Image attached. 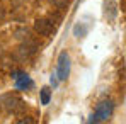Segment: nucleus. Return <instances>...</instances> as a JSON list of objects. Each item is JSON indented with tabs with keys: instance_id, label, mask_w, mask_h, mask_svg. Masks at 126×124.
Segmentation results:
<instances>
[{
	"instance_id": "nucleus-1",
	"label": "nucleus",
	"mask_w": 126,
	"mask_h": 124,
	"mask_svg": "<svg viewBox=\"0 0 126 124\" xmlns=\"http://www.w3.org/2000/svg\"><path fill=\"white\" fill-rule=\"evenodd\" d=\"M112 112H114L112 100H102V102H99L95 105V110L89 117V123H104L112 116Z\"/></svg>"
},
{
	"instance_id": "nucleus-2",
	"label": "nucleus",
	"mask_w": 126,
	"mask_h": 124,
	"mask_svg": "<svg viewBox=\"0 0 126 124\" xmlns=\"http://www.w3.org/2000/svg\"><path fill=\"white\" fill-rule=\"evenodd\" d=\"M0 105H2L5 110H9V112H21L22 109H24L22 100L16 94H12V92L0 95Z\"/></svg>"
},
{
	"instance_id": "nucleus-3",
	"label": "nucleus",
	"mask_w": 126,
	"mask_h": 124,
	"mask_svg": "<svg viewBox=\"0 0 126 124\" xmlns=\"http://www.w3.org/2000/svg\"><path fill=\"white\" fill-rule=\"evenodd\" d=\"M68 75H70V56L66 51H62L58 56V65H56V77L60 82H65L68 80Z\"/></svg>"
},
{
	"instance_id": "nucleus-4",
	"label": "nucleus",
	"mask_w": 126,
	"mask_h": 124,
	"mask_svg": "<svg viewBox=\"0 0 126 124\" xmlns=\"http://www.w3.org/2000/svg\"><path fill=\"white\" fill-rule=\"evenodd\" d=\"M34 31L39 36H49L55 32V26L49 19H36L34 21Z\"/></svg>"
},
{
	"instance_id": "nucleus-5",
	"label": "nucleus",
	"mask_w": 126,
	"mask_h": 124,
	"mask_svg": "<svg viewBox=\"0 0 126 124\" xmlns=\"http://www.w3.org/2000/svg\"><path fill=\"white\" fill-rule=\"evenodd\" d=\"M14 80H16V88L17 90H27V88H32V80L24 73V71H16L14 73Z\"/></svg>"
},
{
	"instance_id": "nucleus-6",
	"label": "nucleus",
	"mask_w": 126,
	"mask_h": 124,
	"mask_svg": "<svg viewBox=\"0 0 126 124\" xmlns=\"http://www.w3.org/2000/svg\"><path fill=\"white\" fill-rule=\"evenodd\" d=\"M34 53H36V42L31 41L29 38L17 48V56H19V58H29V56H32Z\"/></svg>"
},
{
	"instance_id": "nucleus-7",
	"label": "nucleus",
	"mask_w": 126,
	"mask_h": 124,
	"mask_svg": "<svg viewBox=\"0 0 126 124\" xmlns=\"http://www.w3.org/2000/svg\"><path fill=\"white\" fill-rule=\"evenodd\" d=\"M104 15L107 21H114L118 15V5L114 0H104Z\"/></svg>"
},
{
	"instance_id": "nucleus-8",
	"label": "nucleus",
	"mask_w": 126,
	"mask_h": 124,
	"mask_svg": "<svg viewBox=\"0 0 126 124\" xmlns=\"http://www.w3.org/2000/svg\"><path fill=\"white\" fill-rule=\"evenodd\" d=\"M39 99H41L43 105H48L49 104V99H51V88L49 87H43L39 90Z\"/></svg>"
},
{
	"instance_id": "nucleus-9",
	"label": "nucleus",
	"mask_w": 126,
	"mask_h": 124,
	"mask_svg": "<svg viewBox=\"0 0 126 124\" xmlns=\"http://www.w3.org/2000/svg\"><path fill=\"white\" fill-rule=\"evenodd\" d=\"M73 32H75V36H77V38H84L85 34L89 32V26H84V24L80 22V24H77V26H75Z\"/></svg>"
},
{
	"instance_id": "nucleus-10",
	"label": "nucleus",
	"mask_w": 126,
	"mask_h": 124,
	"mask_svg": "<svg viewBox=\"0 0 126 124\" xmlns=\"http://www.w3.org/2000/svg\"><path fill=\"white\" fill-rule=\"evenodd\" d=\"M49 2H51L55 7H58V9H65V7L68 5L70 0H49Z\"/></svg>"
},
{
	"instance_id": "nucleus-11",
	"label": "nucleus",
	"mask_w": 126,
	"mask_h": 124,
	"mask_svg": "<svg viewBox=\"0 0 126 124\" xmlns=\"http://www.w3.org/2000/svg\"><path fill=\"white\" fill-rule=\"evenodd\" d=\"M16 36H17V38H22V39H27L29 31H27V29H17V31H16Z\"/></svg>"
},
{
	"instance_id": "nucleus-12",
	"label": "nucleus",
	"mask_w": 126,
	"mask_h": 124,
	"mask_svg": "<svg viewBox=\"0 0 126 124\" xmlns=\"http://www.w3.org/2000/svg\"><path fill=\"white\" fill-rule=\"evenodd\" d=\"M49 82L53 87H58V77H55V75H51V78H49Z\"/></svg>"
},
{
	"instance_id": "nucleus-13",
	"label": "nucleus",
	"mask_w": 126,
	"mask_h": 124,
	"mask_svg": "<svg viewBox=\"0 0 126 124\" xmlns=\"http://www.w3.org/2000/svg\"><path fill=\"white\" fill-rule=\"evenodd\" d=\"M32 123H34L32 119H21L19 121V124H32Z\"/></svg>"
},
{
	"instance_id": "nucleus-14",
	"label": "nucleus",
	"mask_w": 126,
	"mask_h": 124,
	"mask_svg": "<svg viewBox=\"0 0 126 124\" xmlns=\"http://www.w3.org/2000/svg\"><path fill=\"white\" fill-rule=\"evenodd\" d=\"M0 19H3V9L0 7Z\"/></svg>"
}]
</instances>
